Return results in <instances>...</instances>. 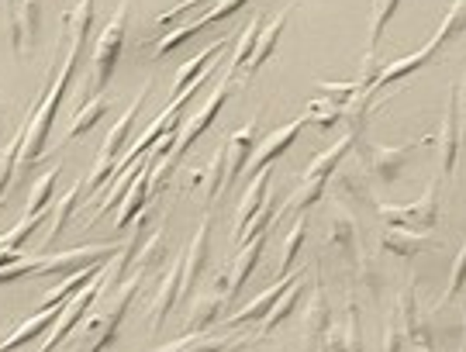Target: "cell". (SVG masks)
Wrapping results in <instances>:
<instances>
[{"label": "cell", "mask_w": 466, "mask_h": 352, "mask_svg": "<svg viewBox=\"0 0 466 352\" xmlns=\"http://www.w3.org/2000/svg\"><path fill=\"white\" fill-rule=\"evenodd\" d=\"M146 277H149L146 269L135 267L132 277H125L111 294H100L104 307L86 315L84 336H80V342H84L86 349H80V352H107L111 346H115L117 332H121V321H125V315H128L132 301L138 297V290H142V284H146Z\"/></svg>", "instance_id": "1"}, {"label": "cell", "mask_w": 466, "mask_h": 352, "mask_svg": "<svg viewBox=\"0 0 466 352\" xmlns=\"http://www.w3.org/2000/svg\"><path fill=\"white\" fill-rule=\"evenodd\" d=\"M128 4L132 0H121L117 11L111 15V21L100 28V35L94 38V52H90V80L84 86V101H94L100 97L107 86H111V76H115L117 63H121V52H125V35H128Z\"/></svg>", "instance_id": "2"}, {"label": "cell", "mask_w": 466, "mask_h": 352, "mask_svg": "<svg viewBox=\"0 0 466 352\" xmlns=\"http://www.w3.org/2000/svg\"><path fill=\"white\" fill-rule=\"evenodd\" d=\"M149 94H152V84H142V94H138V97L111 121V132L104 135V142H100V149H97V159H94V169H90V180H86V186H84V194L90 197V201H94V194H97L100 186L111 180L115 166L121 163L125 146H128V135H132V128H135V117L142 115V107H146V101H149Z\"/></svg>", "instance_id": "3"}, {"label": "cell", "mask_w": 466, "mask_h": 352, "mask_svg": "<svg viewBox=\"0 0 466 352\" xmlns=\"http://www.w3.org/2000/svg\"><path fill=\"white\" fill-rule=\"evenodd\" d=\"M325 225H329L325 242H329L332 249L342 252L346 263H350L367 284H373L377 277H373V267H370L367 252H363V246H360V218L350 211V204H342V201L329 204V218H325Z\"/></svg>", "instance_id": "4"}, {"label": "cell", "mask_w": 466, "mask_h": 352, "mask_svg": "<svg viewBox=\"0 0 466 352\" xmlns=\"http://www.w3.org/2000/svg\"><path fill=\"white\" fill-rule=\"evenodd\" d=\"M429 142H435V135L418 138V142H404V146H373L367 138H360V142H356V146H360L356 156L363 159V169H367L373 180H380L383 186H394L400 180L404 166L415 159V152L421 149V146H429Z\"/></svg>", "instance_id": "5"}, {"label": "cell", "mask_w": 466, "mask_h": 352, "mask_svg": "<svg viewBox=\"0 0 466 352\" xmlns=\"http://www.w3.org/2000/svg\"><path fill=\"white\" fill-rule=\"evenodd\" d=\"M100 294H104V269H100L97 277H94V280H90L80 294H73L66 304H59V321L49 328V338L38 346V352L59 349V346H63V342H66V338L86 321V315L94 311V304L100 301Z\"/></svg>", "instance_id": "6"}, {"label": "cell", "mask_w": 466, "mask_h": 352, "mask_svg": "<svg viewBox=\"0 0 466 352\" xmlns=\"http://www.w3.org/2000/svg\"><path fill=\"white\" fill-rule=\"evenodd\" d=\"M121 246L117 242H100V246H80V249H66V252H38V277H56V280H66L73 273L90 267H100L107 259H115Z\"/></svg>", "instance_id": "7"}, {"label": "cell", "mask_w": 466, "mask_h": 352, "mask_svg": "<svg viewBox=\"0 0 466 352\" xmlns=\"http://www.w3.org/2000/svg\"><path fill=\"white\" fill-rule=\"evenodd\" d=\"M387 225H400V228H418V232H432L439 225V184H429L421 190V197L411 204H387L377 207Z\"/></svg>", "instance_id": "8"}, {"label": "cell", "mask_w": 466, "mask_h": 352, "mask_svg": "<svg viewBox=\"0 0 466 352\" xmlns=\"http://www.w3.org/2000/svg\"><path fill=\"white\" fill-rule=\"evenodd\" d=\"M394 315H398L400 328H404V346H408V349H411V352H435L432 328H429V318H425V311L418 307L415 287H411V284H404L398 290Z\"/></svg>", "instance_id": "9"}, {"label": "cell", "mask_w": 466, "mask_h": 352, "mask_svg": "<svg viewBox=\"0 0 466 352\" xmlns=\"http://www.w3.org/2000/svg\"><path fill=\"white\" fill-rule=\"evenodd\" d=\"M246 4H249V0H221V4H215V7H208L198 21H190V25H184V28L169 32L167 38H159V42H156V59H163V55H169L173 49H180L184 42H190V38H194V35H200V32H208V28H211V25H218V21L232 17L235 11H242Z\"/></svg>", "instance_id": "10"}, {"label": "cell", "mask_w": 466, "mask_h": 352, "mask_svg": "<svg viewBox=\"0 0 466 352\" xmlns=\"http://www.w3.org/2000/svg\"><path fill=\"white\" fill-rule=\"evenodd\" d=\"M211 211L200 218L198 232L190 238V246L184 252V287H180V301H194L200 284V273L208 267V252H211Z\"/></svg>", "instance_id": "11"}, {"label": "cell", "mask_w": 466, "mask_h": 352, "mask_svg": "<svg viewBox=\"0 0 466 352\" xmlns=\"http://www.w3.org/2000/svg\"><path fill=\"white\" fill-rule=\"evenodd\" d=\"M180 287H184V252L173 256L163 284H159L156 297L149 301V311H146V328H149V332H159V328H163L167 315L177 307V301H180Z\"/></svg>", "instance_id": "12"}, {"label": "cell", "mask_w": 466, "mask_h": 352, "mask_svg": "<svg viewBox=\"0 0 466 352\" xmlns=\"http://www.w3.org/2000/svg\"><path fill=\"white\" fill-rule=\"evenodd\" d=\"M329 325H332V304H329V294H325V284H321V273H318V267H315L311 301L304 304V318H300V336H304L308 352H318L321 336L329 332Z\"/></svg>", "instance_id": "13"}, {"label": "cell", "mask_w": 466, "mask_h": 352, "mask_svg": "<svg viewBox=\"0 0 466 352\" xmlns=\"http://www.w3.org/2000/svg\"><path fill=\"white\" fill-rule=\"evenodd\" d=\"M259 117H263V111H256L249 125H242L238 132L228 135V142H225V186H232L249 166L252 149L259 142Z\"/></svg>", "instance_id": "14"}, {"label": "cell", "mask_w": 466, "mask_h": 352, "mask_svg": "<svg viewBox=\"0 0 466 352\" xmlns=\"http://www.w3.org/2000/svg\"><path fill=\"white\" fill-rule=\"evenodd\" d=\"M42 0H11L7 7V25H11V45L15 55L25 59L35 49V38H38V21H42Z\"/></svg>", "instance_id": "15"}, {"label": "cell", "mask_w": 466, "mask_h": 352, "mask_svg": "<svg viewBox=\"0 0 466 352\" xmlns=\"http://www.w3.org/2000/svg\"><path fill=\"white\" fill-rule=\"evenodd\" d=\"M304 125H308V117L298 115V117H290L287 125H280L277 132H269L263 142H256V149H252V159H249V176H256L259 169H267L273 166V159H280L283 152L290 149L294 142H298V135L304 132Z\"/></svg>", "instance_id": "16"}, {"label": "cell", "mask_w": 466, "mask_h": 352, "mask_svg": "<svg viewBox=\"0 0 466 352\" xmlns=\"http://www.w3.org/2000/svg\"><path fill=\"white\" fill-rule=\"evenodd\" d=\"M159 156L156 152H149L146 159H142V166H138V173H135L132 186L125 190V197H121V204H117V218H115V232H125L132 221L142 218V211H146V204H149V173H152V163H156Z\"/></svg>", "instance_id": "17"}, {"label": "cell", "mask_w": 466, "mask_h": 352, "mask_svg": "<svg viewBox=\"0 0 466 352\" xmlns=\"http://www.w3.org/2000/svg\"><path fill=\"white\" fill-rule=\"evenodd\" d=\"M318 352H363V332H360V307L356 297L350 294L346 301V315L329 325V332L321 336Z\"/></svg>", "instance_id": "18"}, {"label": "cell", "mask_w": 466, "mask_h": 352, "mask_svg": "<svg viewBox=\"0 0 466 352\" xmlns=\"http://www.w3.org/2000/svg\"><path fill=\"white\" fill-rule=\"evenodd\" d=\"M460 97H456V86L450 90V104H446V117H442V128L435 135V146H439V163H442V176H452L456 169V156H460Z\"/></svg>", "instance_id": "19"}, {"label": "cell", "mask_w": 466, "mask_h": 352, "mask_svg": "<svg viewBox=\"0 0 466 352\" xmlns=\"http://www.w3.org/2000/svg\"><path fill=\"white\" fill-rule=\"evenodd\" d=\"M439 49H442V42H439V38L432 35V38H429V42H425V45H421L418 52L404 55V59H394V63H387V66L377 73V80H373V97L380 94L383 86H394V84H400V80H408L411 73H418V69L425 66V63H429V59H432Z\"/></svg>", "instance_id": "20"}, {"label": "cell", "mask_w": 466, "mask_h": 352, "mask_svg": "<svg viewBox=\"0 0 466 352\" xmlns=\"http://www.w3.org/2000/svg\"><path fill=\"white\" fill-rule=\"evenodd\" d=\"M263 249H267V232L256 235V238H249V242L242 246V252L232 259V269H228V290H225V304H232L235 297H238V290L249 284V277L256 273L259 259H263Z\"/></svg>", "instance_id": "21"}, {"label": "cell", "mask_w": 466, "mask_h": 352, "mask_svg": "<svg viewBox=\"0 0 466 352\" xmlns=\"http://www.w3.org/2000/svg\"><path fill=\"white\" fill-rule=\"evenodd\" d=\"M225 52V38H215L211 45H204V49L194 55V59H187L184 66L177 69V80H173V97H180L187 86L198 84L200 76H208V73H215L218 69V55Z\"/></svg>", "instance_id": "22"}, {"label": "cell", "mask_w": 466, "mask_h": 352, "mask_svg": "<svg viewBox=\"0 0 466 352\" xmlns=\"http://www.w3.org/2000/svg\"><path fill=\"white\" fill-rule=\"evenodd\" d=\"M225 311H228V304H225V294H221L218 287L204 290V294H194V301H190V315L184 318V328L187 332H208V328H211Z\"/></svg>", "instance_id": "23"}, {"label": "cell", "mask_w": 466, "mask_h": 352, "mask_svg": "<svg viewBox=\"0 0 466 352\" xmlns=\"http://www.w3.org/2000/svg\"><path fill=\"white\" fill-rule=\"evenodd\" d=\"M363 173H367V169H363ZM363 173H360V163H356V166H342V163H339V169L329 176V186H332L335 201H342V204H373V194H370Z\"/></svg>", "instance_id": "24"}, {"label": "cell", "mask_w": 466, "mask_h": 352, "mask_svg": "<svg viewBox=\"0 0 466 352\" xmlns=\"http://www.w3.org/2000/svg\"><path fill=\"white\" fill-rule=\"evenodd\" d=\"M242 336H208V332H187L177 342H167L152 352H238L242 349Z\"/></svg>", "instance_id": "25"}, {"label": "cell", "mask_w": 466, "mask_h": 352, "mask_svg": "<svg viewBox=\"0 0 466 352\" xmlns=\"http://www.w3.org/2000/svg\"><path fill=\"white\" fill-rule=\"evenodd\" d=\"M80 197H84V180H76V184L69 186L66 194L49 207V221H46V225H49V232H46V238H42V252H49L52 246L63 238L69 218H73V211H76V204H80Z\"/></svg>", "instance_id": "26"}, {"label": "cell", "mask_w": 466, "mask_h": 352, "mask_svg": "<svg viewBox=\"0 0 466 352\" xmlns=\"http://www.w3.org/2000/svg\"><path fill=\"white\" fill-rule=\"evenodd\" d=\"M269 180H273V169L267 166V169H259V173L252 176V184L246 186L242 201L235 207V235L242 232V228L263 211V204H267V197H269Z\"/></svg>", "instance_id": "27"}, {"label": "cell", "mask_w": 466, "mask_h": 352, "mask_svg": "<svg viewBox=\"0 0 466 352\" xmlns=\"http://www.w3.org/2000/svg\"><path fill=\"white\" fill-rule=\"evenodd\" d=\"M300 294H304V273H294V277H290V284H287V290H283L280 297H277V304L267 311V318L259 321V332H256V338H259V342H263V338H267L277 325H283V321L298 311Z\"/></svg>", "instance_id": "28"}, {"label": "cell", "mask_w": 466, "mask_h": 352, "mask_svg": "<svg viewBox=\"0 0 466 352\" xmlns=\"http://www.w3.org/2000/svg\"><path fill=\"white\" fill-rule=\"evenodd\" d=\"M56 321H59V307H38V315H32L28 321H21L11 336L0 342V352H15V349H21V346H28V342H38Z\"/></svg>", "instance_id": "29"}, {"label": "cell", "mask_w": 466, "mask_h": 352, "mask_svg": "<svg viewBox=\"0 0 466 352\" xmlns=\"http://www.w3.org/2000/svg\"><path fill=\"white\" fill-rule=\"evenodd\" d=\"M383 249L400 256V259H415L425 249H432V235L418 232V228H400V225H387L383 232Z\"/></svg>", "instance_id": "30"}, {"label": "cell", "mask_w": 466, "mask_h": 352, "mask_svg": "<svg viewBox=\"0 0 466 352\" xmlns=\"http://www.w3.org/2000/svg\"><path fill=\"white\" fill-rule=\"evenodd\" d=\"M287 21H290V11H280V15L269 21L267 28L259 32V38H256V52H252L249 66H246V80H252L259 69L267 66V59L277 52V45H280L283 38V28H287Z\"/></svg>", "instance_id": "31"}, {"label": "cell", "mask_w": 466, "mask_h": 352, "mask_svg": "<svg viewBox=\"0 0 466 352\" xmlns=\"http://www.w3.org/2000/svg\"><path fill=\"white\" fill-rule=\"evenodd\" d=\"M111 104H115V101H107L104 94H100V97H94V101H84V104H80V107L73 111V117H69L66 135L59 138V149H63V146H69V142H76L80 135L90 132V128L97 125L100 117H104V115H107V111H111Z\"/></svg>", "instance_id": "32"}, {"label": "cell", "mask_w": 466, "mask_h": 352, "mask_svg": "<svg viewBox=\"0 0 466 352\" xmlns=\"http://www.w3.org/2000/svg\"><path fill=\"white\" fill-rule=\"evenodd\" d=\"M290 277H294V273H287V277H277V284L267 287V290H263V294H259L256 301H249L246 307H238L235 315H225V325H246V321H263V318H267L269 307L277 304V297H280L283 290H287Z\"/></svg>", "instance_id": "33"}, {"label": "cell", "mask_w": 466, "mask_h": 352, "mask_svg": "<svg viewBox=\"0 0 466 352\" xmlns=\"http://www.w3.org/2000/svg\"><path fill=\"white\" fill-rule=\"evenodd\" d=\"M352 146H356V135L346 132L339 142H335L332 149H325L321 156H315V159L308 163V169H304V180H329L335 169H339V163H342V159L352 152Z\"/></svg>", "instance_id": "34"}, {"label": "cell", "mask_w": 466, "mask_h": 352, "mask_svg": "<svg viewBox=\"0 0 466 352\" xmlns=\"http://www.w3.org/2000/svg\"><path fill=\"white\" fill-rule=\"evenodd\" d=\"M259 32H263V17L256 15L242 28V35H238V42H235V52H232V63H228V69H225V80H238L242 73H246V66H249L252 52H256V38H259Z\"/></svg>", "instance_id": "35"}, {"label": "cell", "mask_w": 466, "mask_h": 352, "mask_svg": "<svg viewBox=\"0 0 466 352\" xmlns=\"http://www.w3.org/2000/svg\"><path fill=\"white\" fill-rule=\"evenodd\" d=\"M204 184V194H208V201L218 197L221 190H225V142L211 152V159H208V166L200 169H190V186H200Z\"/></svg>", "instance_id": "36"}, {"label": "cell", "mask_w": 466, "mask_h": 352, "mask_svg": "<svg viewBox=\"0 0 466 352\" xmlns=\"http://www.w3.org/2000/svg\"><path fill=\"white\" fill-rule=\"evenodd\" d=\"M325 190H329V180H304V184L283 201V207H277V221H280L283 215H304L311 204H318L325 197Z\"/></svg>", "instance_id": "37"}, {"label": "cell", "mask_w": 466, "mask_h": 352, "mask_svg": "<svg viewBox=\"0 0 466 352\" xmlns=\"http://www.w3.org/2000/svg\"><path fill=\"white\" fill-rule=\"evenodd\" d=\"M21 146H25V121H21V128L7 138V146L0 149V207H4V201H7V190H11V184H15Z\"/></svg>", "instance_id": "38"}, {"label": "cell", "mask_w": 466, "mask_h": 352, "mask_svg": "<svg viewBox=\"0 0 466 352\" xmlns=\"http://www.w3.org/2000/svg\"><path fill=\"white\" fill-rule=\"evenodd\" d=\"M398 7H400V0H373V15H370V42H367V55H363V59H377L383 32H387V25H390V17H394Z\"/></svg>", "instance_id": "39"}, {"label": "cell", "mask_w": 466, "mask_h": 352, "mask_svg": "<svg viewBox=\"0 0 466 352\" xmlns=\"http://www.w3.org/2000/svg\"><path fill=\"white\" fill-rule=\"evenodd\" d=\"M49 221V207H42V211H32V215H25V218L17 221L11 232L0 235V249H17L21 242H28L42 225Z\"/></svg>", "instance_id": "40"}, {"label": "cell", "mask_w": 466, "mask_h": 352, "mask_svg": "<svg viewBox=\"0 0 466 352\" xmlns=\"http://www.w3.org/2000/svg\"><path fill=\"white\" fill-rule=\"evenodd\" d=\"M304 117H308V121H315L318 128H325V132H329V128H335V125H342V121H346V111H342L335 101H329V97H321V94H318L315 101L304 107Z\"/></svg>", "instance_id": "41"}, {"label": "cell", "mask_w": 466, "mask_h": 352, "mask_svg": "<svg viewBox=\"0 0 466 352\" xmlns=\"http://www.w3.org/2000/svg\"><path fill=\"white\" fill-rule=\"evenodd\" d=\"M304 238H308V218L298 215L294 225H290V232L283 238V259H280V277H287L290 269H294V259H298L300 246H304Z\"/></svg>", "instance_id": "42"}, {"label": "cell", "mask_w": 466, "mask_h": 352, "mask_svg": "<svg viewBox=\"0 0 466 352\" xmlns=\"http://www.w3.org/2000/svg\"><path fill=\"white\" fill-rule=\"evenodd\" d=\"M59 173H63V163H56L52 169H46L38 180H35L32 194H28V215L32 211H42V207H49L52 204V186L59 180Z\"/></svg>", "instance_id": "43"}, {"label": "cell", "mask_w": 466, "mask_h": 352, "mask_svg": "<svg viewBox=\"0 0 466 352\" xmlns=\"http://www.w3.org/2000/svg\"><path fill=\"white\" fill-rule=\"evenodd\" d=\"M163 242H167V225H156V228L149 232V238L138 246V259H135V267L149 273V269L163 259Z\"/></svg>", "instance_id": "44"}, {"label": "cell", "mask_w": 466, "mask_h": 352, "mask_svg": "<svg viewBox=\"0 0 466 352\" xmlns=\"http://www.w3.org/2000/svg\"><path fill=\"white\" fill-rule=\"evenodd\" d=\"M273 221H277V204L267 201V204H263V211H259V215H256V218H252L249 225L242 228V232L235 235V242H238V246H246L249 238H256V235H263V232H267V228H269V225H273Z\"/></svg>", "instance_id": "45"}, {"label": "cell", "mask_w": 466, "mask_h": 352, "mask_svg": "<svg viewBox=\"0 0 466 352\" xmlns=\"http://www.w3.org/2000/svg\"><path fill=\"white\" fill-rule=\"evenodd\" d=\"M460 290H466V242L460 246V252H456V263H452V273H450V287H446V294L439 297V307L450 304Z\"/></svg>", "instance_id": "46"}, {"label": "cell", "mask_w": 466, "mask_h": 352, "mask_svg": "<svg viewBox=\"0 0 466 352\" xmlns=\"http://www.w3.org/2000/svg\"><path fill=\"white\" fill-rule=\"evenodd\" d=\"M21 277H38V256H25L21 263H15V267H0V287L7 284H17Z\"/></svg>", "instance_id": "47"}, {"label": "cell", "mask_w": 466, "mask_h": 352, "mask_svg": "<svg viewBox=\"0 0 466 352\" xmlns=\"http://www.w3.org/2000/svg\"><path fill=\"white\" fill-rule=\"evenodd\" d=\"M400 349H404V328H400L398 315L390 311L387 325H383V352H400Z\"/></svg>", "instance_id": "48"}, {"label": "cell", "mask_w": 466, "mask_h": 352, "mask_svg": "<svg viewBox=\"0 0 466 352\" xmlns=\"http://www.w3.org/2000/svg\"><path fill=\"white\" fill-rule=\"evenodd\" d=\"M11 117H15V104H11V97L0 90V135L7 132V125H11Z\"/></svg>", "instance_id": "49"}, {"label": "cell", "mask_w": 466, "mask_h": 352, "mask_svg": "<svg viewBox=\"0 0 466 352\" xmlns=\"http://www.w3.org/2000/svg\"><path fill=\"white\" fill-rule=\"evenodd\" d=\"M456 97H460V135L466 138V73L463 80L456 84Z\"/></svg>", "instance_id": "50"}, {"label": "cell", "mask_w": 466, "mask_h": 352, "mask_svg": "<svg viewBox=\"0 0 466 352\" xmlns=\"http://www.w3.org/2000/svg\"><path fill=\"white\" fill-rule=\"evenodd\" d=\"M25 259V252L21 249H0V267H15V263H21Z\"/></svg>", "instance_id": "51"}, {"label": "cell", "mask_w": 466, "mask_h": 352, "mask_svg": "<svg viewBox=\"0 0 466 352\" xmlns=\"http://www.w3.org/2000/svg\"><path fill=\"white\" fill-rule=\"evenodd\" d=\"M466 315V311H463ZM460 352H466V318H463V342H460Z\"/></svg>", "instance_id": "52"}]
</instances>
